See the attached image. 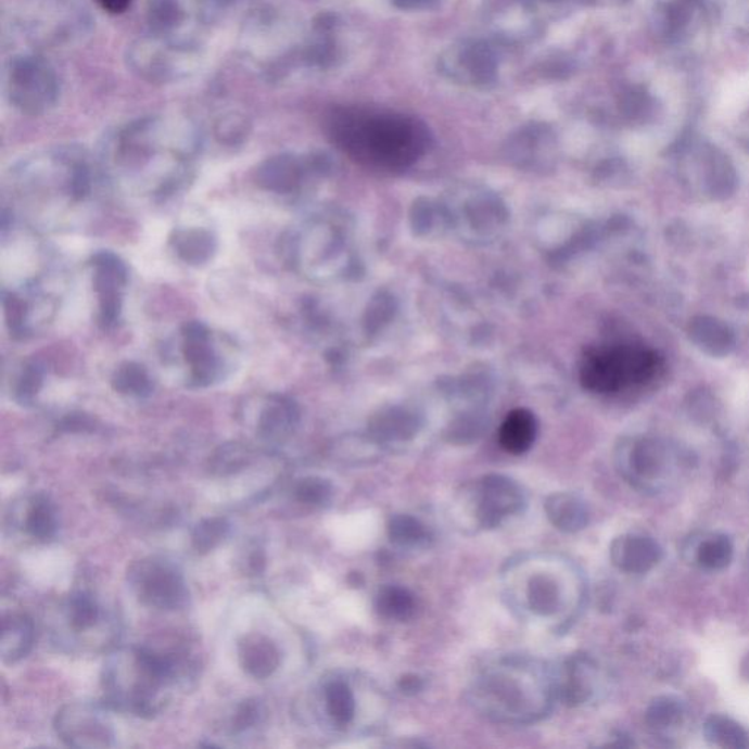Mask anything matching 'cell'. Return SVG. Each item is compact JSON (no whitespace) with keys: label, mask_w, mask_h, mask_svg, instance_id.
<instances>
[{"label":"cell","mask_w":749,"mask_h":749,"mask_svg":"<svg viewBox=\"0 0 749 749\" xmlns=\"http://www.w3.org/2000/svg\"><path fill=\"white\" fill-rule=\"evenodd\" d=\"M198 151L200 138L187 122L144 117L107 138L100 176L130 195L166 200L192 182Z\"/></svg>","instance_id":"6da1fadb"},{"label":"cell","mask_w":749,"mask_h":749,"mask_svg":"<svg viewBox=\"0 0 749 749\" xmlns=\"http://www.w3.org/2000/svg\"><path fill=\"white\" fill-rule=\"evenodd\" d=\"M328 137L355 162L397 172L427 154L431 135L416 117L364 107H337L326 119Z\"/></svg>","instance_id":"7a4b0ae2"},{"label":"cell","mask_w":749,"mask_h":749,"mask_svg":"<svg viewBox=\"0 0 749 749\" xmlns=\"http://www.w3.org/2000/svg\"><path fill=\"white\" fill-rule=\"evenodd\" d=\"M175 655L137 647L120 651L104 663L101 687L112 709L151 718L162 709V693L180 671Z\"/></svg>","instance_id":"3957f363"},{"label":"cell","mask_w":749,"mask_h":749,"mask_svg":"<svg viewBox=\"0 0 749 749\" xmlns=\"http://www.w3.org/2000/svg\"><path fill=\"white\" fill-rule=\"evenodd\" d=\"M96 172L86 151L58 147L24 160L12 172L20 200L41 205H78L94 189Z\"/></svg>","instance_id":"277c9868"},{"label":"cell","mask_w":749,"mask_h":749,"mask_svg":"<svg viewBox=\"0 0 749 749\" xmlns=\"http://www.w3.org/2000/svg\"><path fill=\"white\" fill-rule=\"evenodd\" d=\"M615 465L618 473L633 490L656 496L687 481L696 469V457L673 442L638 436L618 445Z\"/></svg>","instance_id":"5b68a950"},{"label":"cell","mask_w":749,"mask_h":749,"mask_svg":"<svg viewBox=\"0 0 749 749\" xmlns=\"http://www.w3.org/2000/svg\"><path fill=\"white\" fill-rule=\"evenodd\" d=\"M168 355L182 366L185 384L208 389L230 377L238 365L239 348L229 335L214 331L207 323L188 321L180 327Z\"/></svg>","instance_id":"8992f818"},{"label":"cell","mask_w":749,"mask_h":749,"mask_svg":"<svg viewBox=\"0 0 749 749\" xmlns=\"http://www.w3.org/2000/svg\"><path fill=\"white\" fill-rule=\"evenodd\" d=\"M658 368V356L647 348L630 343L605 344L583 356L580 381L593 393H618L651 380Z\"/></svg>","instance_id":"52a82bcc"},{"label":"cell","mask_w":749,"mask_h":749,"mask_svg":"<svg viewBox=\"0 0 749 749\" xmlns=\"http://www.w3.org/2000/svg\"><path fill=\"white\" fill-rule=\"evenodd\" d=\"M130 591L142 605L160 610H180L189 604L183 572L170 559L142 558L128 570Z\"/></svg>","instance_id":"ba28073f"},{"label":"cell","mask_w":749,"mask_h":749,"mask_svg":"<svg viewBox=\"0 0 749 749\" xmlns=\"http://www.w3.org/2000/svg\"><path fill=\"white\" fill-rule=\"evenodd\" d=\"M5 87L11 103L27 115L48 112L56 104L59 97V79L52 65L33 54L10 62Z\"/></svg>","instance_id":"9c48e42d"},{"label":"cell","mask_w":749,"mask_h":749,"mask_svg":"<svg viewBox=\"0 0 749 749\" xmlns=\"http://www.w3.org/2000/svg\"><path fill=\"white\" fill-rule=\"evenodd\" d=\"M241 416L267 444L288 441L297 429L301 411L292 398L281 394L251 395L241 406Z\"/></svg>","instance_id":"30bf717a"},{"label":"cell","mask_w":749,"mask_h":749,"mask_svg":"<svg viewBox=\"0 0 749 749\" xmlns=\"http://www.w3.org/2000/svg\"><path fill=\"white\" fill-rule=\"evenodd\" d=\"M92 271V289L99 302V321L104 328L120 321L128 288L129 269L125 261L112 251H99L88 263Z\"/></svg>","instance_id":"8fae6325"},{"label":"cell","mask_w":749,"mask_h":749,"mask_svg":"<svg viewBox=\"0 0 749 749\" xmlns=\"http://www.w3.org/2000/svg\"><path fill=\"white\" fill-rule=\"evenodd\" d=\"M54 731L67 747L78 749L109 748L115 740L111 723L87 702L63 706L54 719Z\"/></svg>","instance_id":"7c38bea8"},{"label":"cell","mask_w":749,"mask_h":749,"mask_svg":"<svg viewBox=\"0 0 749 749\" xmlns=\"http://www.w3.org/2000/svg\"><path fill=\"white\" fill-rule=\"evenodd\" d=\"M3 313L11 334L27 339L49 322L56 313V301L36 283L25 285L21 292L3 290Z\"/></svg>","instance_id":"4fadbf2b"},{"label":"cell","mask_w":749,"mask_h":749,"mask_svg":"<svg viewBox=\"0 0 749 749\" xmlns=\"http://www.w3.org/2000/svg\"><path fill=\"white\" fill-rule=\"evenodd\" d=\"M474 499L475 519L483 529L498 528L508 517L519 515L525 504L521 487L500 474L485 475L475 485Z\"/></svg>","instance_id":"5bb4252c"},{"label":"cell","mask_w":749,"mask_h":749,"mask_svg":"<svg viewBox=\"0 0 749 749\" xmlns=\"http://www.w3.org/2000/svg\"><path fill=\"white\" fill-rule=\"evenodd\" d=\"M442 66L458 82L487 86L495 81L498 59L483 41H465L449 50L447 56L442 59Z\"/></svg>","instance_id":"9a60e30c"},{"label":"cell","mask_w":749,"mask_h":749,"mask_svg":"<svg viewBox=\"0 0 749 749\" xmlns=\"http://www.w3.org/2000/svg\"><path fill=\"white\" fill-rule=\"evenodd\" d=\"M193 0H150L149 24L151 36L196 48L192 29L196 18Z\"/></svg>","instance_id":"2e32d148"},{"label":"cell","mask_w":749,"mask_h":749,"mask_svg":"<svg viewBox=\"0 0 749 749\" xmlns=\"http://www.w3.org/2000/svg\"><path fill=\"white\" fill-rule=\"evenodd\" d=\"M610 561L625 574L643 575L662 562L663 548L655 537L643 533H625L610 543Z\"/></svg>","instance_id":"e0dca14e"},{"label":"cell","mask_w":749,"mask_h":749,"mask_svg":"<svg viewBox=\"0 0 749 749\" xmlns=\"http://www.w3.org/2000/svg\"><path fill=\"white\" fill-rule=\"evenodd\" d=\"M516 677L508 676L507 673H492L482 684V693L485 694L487 706L494 707L500 716L507 719H532L542 714L545 709L534 704L530 698L528 685L516 683Z\"/></svg>","instance_id":"ac0fdd59"},{"label":"cell","mask_w":749,"mask_h":749,"mask_svg":"<svg viewBox=\"0 0 749 749\" xmlns=\"http://www.w3.org/2000/svg\"><path fill=\"white\" fill-rule=\"evenodd\" d=\"M681 555L688 566L704 572H721L734 561L735 545L722 532H694L681 545Z\"/></svg>","instance_id":"d6986e66"},{"label":"cell","mask_w":749,"mask_h":749,"mask_svg":"<svg viewBox=\"0 0 749 749\" xmlns=\"http://www.w3.org/2000/svg\"><path fill=\"white\" fill-rule=\"evenodd\" d=\"M314 163L315 160L305 162L293 154L269 157L256 168V187L272 195H294L302 188L303 179Z\"/></svg>","instance_id":"ffe728a7"},{"label":"cell","mask_w":749,"mask_h":749,"mask_svg":"<svg viewBox=\"0 0 749 749\" xmlns=\"http://www.w3.org/2000/svg\"><path fill=\"white\" fill-rule=\"evenodd\" d=\"M599 684V667L588 656H572L567 660L559 681L562 701L570 706L584 704L595 696Z\"/></svg>","instance_id":"44dd1931"},{"label":"cell","mask_w":749,"mask_h":749,"mask_svg":"<svg viewBox=\"0 0 749 749\" xmlns=\"http://www.w3.org/2000/svg\"><path fill=\"white\" fill-rule=\"evenodd\" d=\"M168 245L182 263L204 267L217 254L218 241L214 231L205 227H178L170 233Z\"/></svg>","instance_id":"7402d4cb"},{"label":"cell","mask_w":749,"mask_h":749,"mask_svg":"<svg viewBox=\"0 0 749 749\" xmlns=\"http://www.w3.org/2000/svg\"><path fill=\"white\" fill-rule=\"evenodd\" d=\"M239 662L243 671L254 680H268L280 668L281 653L277 644L267 635L251 633L239 642Z\"/></svg>","instance_id":"603a6c76"},{"label":"cell","mask_w":749,"mask_h":749,"mask_svg":"<svg viewBox=\"0 0 749 749\" xmlns=\"http://www.w3.org/2000/svg\"><path fill=\"white\" fill-rule=\"evenodd\" d=\"M36 630L27 613H5L2 618V637H0V656L3 663L14 664L27 658L33 650Z\"/></svg>","instance_id":"cb8c5ba5"},{"label":"cell","mask_w":749,"mask_h":749,"mask_svg":"<svg viewBox=\"0 0 749 749\" xmlns=\"http://www.w3.org/2000/svg\"><path fill=\"white\" fill-rule=\"evenodd\" d=\"M688 707L683 698L663 694L653 698L644 713V722L651 735L658 738H671L687 723Z\"/></svg>","instance_id":"d4e9b609"},{"label":"cell","mask_w":749,"mask_h":749,"mask_svg":"<svg viewBox=\"0 0 749 749\" xmlns=\"http://www.w3.org/2000/svg\"><path fill=\"white\" fill-rule=\"evenodd\" d=\"M537 419L528 408L509 411L499 429V444L505 452L520 456L533 447L537 436Z\"/></svg>","instance_id":"484cf974"},{"label":"cell","mask_w":749,"mask_h":749,"mask_svg":"<svg viewBox=\"0 0 749 749\" xmlns=\"http://www.w3.org/2000/svg\"><path fill=\"white\" fill-rule=\"evenodd\" d=\"M545 511L550 523L566 533L580 532L591 521L587 504L580 496L567 492L550 495L546 499Z\"/></svg>","instance_id":"4316f807"},{"label":"cell","mask_w":749,"mask_h":749,"mask_svg":"<svg viewBox=\"0 0 749 749\" xmlns=\"http://www.w3.org/2000/svg\"><path fill=\"white\" fill-rule=\"evenodd\" d=\"M112 389L130 398H147L153 394L154 380L140 361L125 360L116 366L111 378Z\"/></svg>","instance_id":"83f0119b"},{"label":"cell","mask_w":749,"mask_h":749,"mask_svg":"<svg viewBox=\"0 0 749 749\" xmlns=\"http://www.w3.org/2000/svg\"><path fill=\"white\" fill-rule=\"evenodd\" d=\"M702 735L711 747L722 749L749 748V734L735 719L726 714L714 713L706 719Z\"/></svg>","instance_id":"f1b7e54d"},{"label":"cell","mask_w":749,"mask_h":749,"mask_svg":"<svg viewBox=\"0 0 749 749\" xmlns=\"http://www.w3.org/2000/svg\"><path fill=\"white\" fill-rule=\"evenodd\" d=\"M24 530L29 537L40 542H49L56 537L59 516L56 507L48 496L37 495L29 500L24 517Z\"/></svg>","instance_id":"f546056e"},{"label":"cell","mask_w":749,"mask_h":749,"mask_svg":"<svg viewBox=\"0 0 749 749\" xmlns=\"http://www.w3.org/2000/svg\"><path fill=\"white\" fill-rule=\"evenodd\" d=\"M528 604L536 615H555L562 605L561 586L548 574L533 575L528 586Z\"/></svg>","instance_id":"4dcf8cb0"},{"label":"cell","mask_w":749,"mask_h":749,"mask_svg":"<svg viewBox=\"0 0 749 749\" xmlns=\"http://www.w3.org/2000/svg\"><path fill=\"white\" fill-rule=\"evenodd\" d=\"M374 609L390 621H407L415 615L414 593L402 586H385L374 597Z\"/></svg>","instance_id":"1f68e13d"},{"label":"cell","mask_w":749,"mask_h":749,"mask_svg":"<svg viewBox=\"0 0 749 749\" xmlns=\"http://www.w3.org/2000/svg\"><path fill=\"white\" fill-rule=\"evenodd\" d=\"M256 457L255 449L241 442H229L221 445L213 454L210 461V469L214 475L226 478V475L238 474L254 462Z\"/></svg>","instance_id":"d6a6232c"},{"label":"cell","mask_w":749,"mask_h":749,"mask_svg":"<svg viewBox=\"0 0 749 749\" xmlns=\"http://www.w3.org/2000/svg\"><path fill=\"white\" fill-rule=\"evenodd\" d=\"M328 716L337 726L351 725L356 713V700L351 687L342 680H334L323 689Z\"/></svg>","instance_id":"836d02e7"},{"label":"cell","mask_w":749,"mask_h":749,"mask_svg":"<svg viewBox=\"0 0 749 749\" xmlns=\"http://www.w3.org/2000/svg\"><path fill=\"white\" fill-rule=\"evenodd\" d=\"M66 620L71 629L82 633L91 630L101 620V608L96 597L90 592L77 591L67 597Z\"/></svg>","instance_id":"e575fe53"},{"label":"cell","mask_w":749,"mask_h":749,"mask_svg":"<svg viewBox=\"0 0 749 749\" xmlns=\"http://www.w3.org/2000/svg\"><path fill=\"white\" fill-rule=\"evenodd\" d=\"M389 536L391 542L402 548H418L431 541V533L422 521L414 516L395 515L389 521Z\"/></svg>","instance_id":"d590c367"},{"label":"cell","mask_w":749,"mask_h":749,"mask_svg":"<svg viewBox=\"0 0 749 749\" xmlns=\"http://www.w3.org/2000/svg\"><path fill=\"white\" fill-rule=\"evenodd\" d=\"M230 521L226 517H210L201 520L191 533L192 548L200 555H207L229 538Z\"/></svg>","instance_id":"8d00e7d4"},{"label":"cell","mask_w":749,"mask_h":749,"mask_svg":"<svg viewBox=\"0 0 749 749\" xmlns=\"http://www.w3.org/2000/svg\"><path fill=\"white\" fill-rule=\"evenodd\" d=\"M46 369L45 366L37 360L25 361L21 366L20 372L16 373L14 389V398L21 406H31L36 402L37 395L45 386Z\"/></svg>","instance_id":"74e56055"},{"label":"cell","mask_w":749,"mask_h":749,"mask_svg":"<svg viewBox=\"0 0 749 749\" xmlns=\"http://www.w3.org/2000/svg\"><path fill=\"white\" fill-rule=\"evenodd\" d=\"M334 494L332 483L328 479L319 478V475L299 479L293 487L294 499L301 504L309 505V507H328L334 499Z\"/></svg>","instance_id":"f35d334b"},{"label":"cell","mask_w":749,"mask_h":749,"mask_svg":"<svg viewBox=\"0 0 749 749\" xmlns=\"http://www.w3.org/2000/svg\"><path fill=\"white\" fill-rule=\"evenodd\" d=\"M749 101V74L738 75L723 84L718 96V106L725 113L739 112Z\"/></svg>","instance_id":"ab89813d"},{"label":"cell","mask_w":749,"mask_h":749,"mask_svg":"<svg viewBox=\"0 0 749 749\" xmlns=\"http://www.w3.org/2000/svg\"><path fill=\"white\" fill-rule=\"evenodd\" d=\"M416 420L406 415L386 416L374 423V432L390 441H404L415 435Z\"/></svg>","instance_id":"60d3db41"},{"label":"cell","mask_w":749,"mask_h":749,"mask_svg":"<svg viewBox=\"0 0 749 749\" xmlns=\"http://www.w3.org/2000/svg\"><path fill=\"white\" fill-rule=\"evenodd\" d=\"M263 702L251 698V700L242 701L236 707L233 718H231L230 726L233 734H243V732L252 729L258 725L264 718Z\"/></svg>","instance_id":"b9f144b4"},{"label":"cell","mask_w":749,"mask_h":749,"mask_svg":"<svg viewBox=\"0 0 749 749\" xmlns=\"http://www.w3.org/2000/svg\"><path fill=\"white\" fill-rule=\"evenodd\" d=\"M94 420L87 415H67L59 422V431L63 432H86L94 429Z\"/></svg>","instance_id":"7bdbcfd3"},{"label":"cell","mask_w":749,"mask_h":749,"mask_svg":"<svg viewBox=\"0 0 749 749\" xmlns=\"http://www.w3.org/2000/svg\"><path fill=\"white\" fill-rule=\"evenodd\" d=\"M97 3L109 14L119 15L129 10L132 0H97Z\"/></svg>","instance_id":"ee69618b"},{"label":"cell","mask_w":749,"mask_h":749,"mask_svg":"<svg viewBox=\"0 0 749 749\" xmlns=\"http://www.w3.org/2000/svg\"><path fill=\"white\" fill-rule=\"evenodd\" d=\"M265 567V555L263 549L255 548L254 553L247 555L246 558V570L252 572V574H259L264 571Z\"/></svg>","instance_id":"f6af8a7d"},{"label":"cell","mask_w":749,"mask_h":749,"mask_svg":"<svg viewBox=\"0 0 749 749\" xmlns=\"http://www.w3.org/2000/svg\"><path fill=\"white\" fill-rule=\"evenodd\" d=\"M422 687V680L415 675L403 677V680L399 681V688H402L403 693L406 694L419 693Z\"/></svg>","instance_id":"bcb514c9"},{"label":"cell","mask_w":749,"mask_h":749,"mask_svg":"<svg viewBox=\"0 0 749 749\" xmlns=\"http://www.w3.org/2000/svg\"><path fill=\"white\" fill-rule=\"evenodd\" d=\"M394 2L397 3L398 7L407 8V10H410V8H420L423 5H428V3L432 2V0H394Z\"/></svg>","instance_id":"7dc6e473"},{"label":"cell","mask_w":749,"mask_h":749,"mask_svg":"<svg viewBox=\"0 0 749 749\" xmlns=\"http://www.w3.org/2000/svg\"><path fill=\"white\" fill-rule=\"evenodd\" d=\"M748 561H749V549H748Z\"/></svg>","instance_id":"c3c4849f"}]
</instances>
